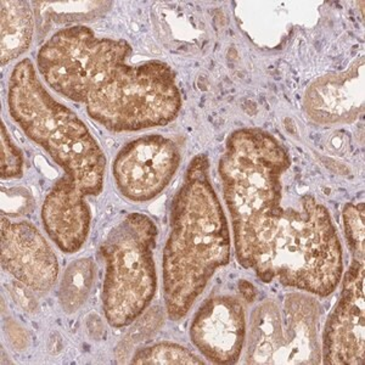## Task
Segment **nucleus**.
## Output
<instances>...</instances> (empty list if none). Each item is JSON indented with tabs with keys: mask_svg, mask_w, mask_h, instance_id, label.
Returning <instances> with one entry per match:
<instances>
[{
	"mask_svg": "<svg viewBox=\"0 0 365 365\" xmlns=\"http://www.w3.org/2000/svg\"><path fill=\"white\" fill-rule=\"evenodd\" d=\"M199 356L182 344L173 342H160L145 349H138L132 359V364H204Z\"/></svg>",
	"mask_w": 365,
	"mask_h": 365,
	"instance_id": "obj_14",
	"label": "nucleus"
},
{
	"mask_svg": "<svg viewBox=\"0 0 365 365\" xmlns=\"http://www.w3.org/2000/svg\"><path fill=\"white\" fill-rule=\"evenodd\" d=\"M364 63L356 61L349 70L318 78L307 88L303 108L309 120L322 125H349L364 105Z\"/></svg>",
	"mask_w": 365,
	"mask_h": 365,
	"instance_id": "obj_10",
	"label": "nucleus"
},
{
	"mask_svg": "<svg viewBox=\"0 0 365 365\" xmlns=\"http://www.w3.org/2000/svg\"><path fill=\"white\" fill-rule=\"evenodd\" d=\"M158 237L154 220L133 212L111 229L100 247L105 262L103 308L113 328L133 324L155 299Z\"/></svg>",
	"mask_w": 365,
	"mask_h": 365,
	"instance_id": "obj_4",
	"label": "nucleus"
},
{
	"mask_svg": "<svg viewBox=\"0 0 365 365\" xmlns=\"http://www.w3.org/2000/svg\"><path fill=\"white\" fill-rule=\"evenodd\" d=\"M1 267L24 287L38 292L54 287L58 262L54 250L32 223L1 217Z\"/></svg>",
	"mask_w": 365,
	"mask_h": 365,
	"instance_id": "obj_9",
	"label": "nucleus"
},
{
	"mask_svg": "<svg viewBox=\"0 0 365 365\" xmlns=\"http://www.w3.org/2000/svg\"><path fill=\"white\" fill-rule=\"evenodd\" d=\"M320 307L316 296L291 292L266 299L251 314L246 361L249 364H319Z\"/></svg>",
	"mask_w": 365,
	"mask_h": 365,
	"instance_id": "obj_5",
	"label": "nucleus"
},
{
	"mask_svg": "<svg viewBox=\"0 0 365 365\" xmlns=\"http://www.w3.org/2000/svg\"><path fill=\"white\" fill-rule=\"evenodd\" d=\"M8 108L24 133L63 170V178L43 202V227L63 252H77L91 230L88 197L99 195L104 187V151L83 120L46 91L29 58L10 75Z\"/></svg>",
	"mask_w": 365,
	"mask_h": 365,
	"instance_id": "obj_2",
	"label": "nucleus"
},
{
	"mask_svg": "<svg viewBox=\"0 0 365 365\" xmlns=\"http://www.w3.org/2000/svg\"><path fill=\"white\" fill-rule=\"evenodd\" d=\"M182 161L180 148L160 134L129 141L113 162L117 189L132 202H148L170 185Z\"/></svg>",
	"mask_w": 365,
	"mask_h": 365,
	"instance_id": "obj_7",
	"label": "nucleus"
},
{
	"mask_svg": "<svg viewBox=\"0 0 365 365\" xmlns=\"http://www.w3.org/2000/svg\"><path fill=\"white\" fill-rule=\"evenodd\" d=\"M232 256L228 220L210 178L205 154L191 160L172 200L170 232L162 257L167 316L182 319L212 277Z\"/></svg>",
	"mask_w": 365,
	"mask_h": 365,
	"instance_id": "obj_3",
	"label": "nucleus"
},
{
	"mask_svg": "<svg viewBox=\"0 0 365 365\" xmlns=\"http://www.w3.org/2000/svg\"><path fill=\"white\" fill-rule=\"evenodd\" d=\"M247 324L244 303L235 296L208 299L194 316L190 340L208 361L235 364L246 341Z\"/></svg>",
	"mask_w": 365,
	"mask_h": 365,
	"instance_id": "obj_8",
	"label": "nucleus"
},
{
	"mask_svg": "<svg viewBox=\"0 0 365 365\" xmlns=\"http://www.w3.org/2000/svg\"><path fill=\"white\" fill-rule=\"evenodd\" d=\"M96 278L91 258H79L67 267L58 289V302L67 314H72L87 302Z\"/></svg>",
	"mask_w": 365,
	"mask_h": 365,
	"instance_id": "obj_12",
	"label": "nucleus"
},
{
	"mask_svg": "<svg viewBox=\"0 0 365 365\" xmlns=\"http://www.w3.org/2000/svg\"><path fill=\"white\" fill-rule=\"evenodd\" d=\"M1 178H21L24 175V156L21 150L19 149L11 137L9 135L8 129L1 122Z\"/></svg>",
	"mask_w": 365,
	"mask_h": 365,
	"instance_id": "obj_15",
	"label": "nucleus"
},
{
	"mask_svg": "<svg viewBox=\"0 0 365 365\" xmlns=\"http://www.w3.org/2000/svg\"><path fill=\"white\" fill-rule=\"evenodd\" d=\"M125 39L96 37L89 27L58 29L37 55V67L53 91L83 105L88 115L115 132L170 125L182 108L175 71L158 60L132 63Z\"/></svg>",
	"mask_w": 365,
	"mask_h": 365,
	"instance_id": "obj_1",
	"label": "nucleus"
},
{
	"mask_svg": "<svg viewBox=\"0 0 365 365\" xmlns=\"http://www.w3.org/2000/svg\"><path fill=\"white\" fill-rule=\"evenodd\" d=\"M36 6V16L38 25L46 27L49 22L66 24L78 20H88L94 16V11L99 10L103 3H79V1H38L34 3Z\"/></svg>",
	"mask_w": 365,
	"mask_h": 365,
	"instance_id": "obj_13",
	"label": "nucleus"
},
{
	"mask_svg": "<svg viewBox=\"0 0 365 365\" xmlns=\"http://www.w3.org/2000/svg\"><path fill=\"white\" fill-rule=\"evenodd\" d=\"M351 252L340 299L329 316L322 339V361L330 365H363L365 361V225H344Z\"/></svg>",
	"mask_w": 365,
	"mask_h": 365,
	"instance_id": "obj_6",
	"label": "nucleus"
},
{
	"mask_svg": "<svg viewBox=\"0 0 365 365\" xmlns=\"http://www.w3.org/2000/svg\"><path fill=\"white\" fill-rule=\"evenodd\" d=\"M34 16L27 1H1V66L29 49L34 37Z\"/></svg>",
	"mask_w": 365,
	"mask_h": 365,
	"instance_id": "obj_11",
	"label": "nucleus"
}]
</instances>
